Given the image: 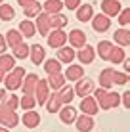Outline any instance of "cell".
Listing matches in <instances>:
<instances>
[{"instance_id":"obj_34","label":"cell","mask_w":130,"mask_h":132,"mask_svg":"<svg viewBox=\"0 0 130 132\" xmlns=\"http://www.w3.org/2000/svg\"><path fill=\"white\" fill-rule=\"evenodd\" d=\"M13 17H15V12H13V8L10 4H0V21H12Z\"/></svg>"},{"instance_id":"obj_10","label":"cell","mask_w":130,"mask_h":132,"mask_svg":"<svg viewBox=\"0 0 130 132\" xmlns=\"http://www.w3.org/2000/svg\"><path fill=\"white\" fill-rule=\"evenodd\" d=\"M37 82H38V75H37V73H25L23 82H21V90H23V94H31V96H34Z\"/></svg>"},{"instance_id":"obj_7","label":"cell","mask_w":130,"mask_h":132,"mask_svg":"<svg viewBox=\"0 0 130 132\" xmlns=\"http://www.w3.org/2000/svg\"><path fill=\"white\" fill-rule=\"evenodd\" d=\"M67 42L71 44V48L79 50V48H82L84 44H86V35H84V31H80V29H73L69 35H67Z\"/></svg>"},{"instance_id":"obj_23","label":"cell","mask_w":130,"mask_h":132,"mask_svg":"<svg viewBox=\"0 0 130 132\" xmlns=\"http://www.w3.org/2000/svg\"><path fill=\"white\" fill-rule=\"evenodd\" d=\"M80 77H84V69L82 65H69L65 71V80H79Z\"/></svg>"},{"instance_id":"obj_6","label":"cell","mask_w":130,"mask_h":132,"mask_svg":"<svg viewBox=\"0 0 130 132\" xmlns=\"http://www.w3.org/2000/svg\"><path fill=\"white\" fill-rule=\"evenodd\" d=\"M46 36H48V46H52V48H61L67 42V33L63 29H54Z\"/></svg>"},{"instance_id":"obj_16","label":"cell","mask_w":130,"mask_h":132,"mask_svg":"<svg viewBox=\"0 0 130 132\" xmlns=\"http://www.w3.org/2000/svg\"><path fill=\"white\" fill-rule=\"evenodd\" d=\"M23 125L27 126V128H37V126L40 125V115L34 109H29V111H25V115L19 119Z\"/></svg>"},{"instance_id":"obj_42","label":"cell","mask_w":130,"mask_h":132,"mask_svg":"<svg viewBox=\"0 0 130 132\" xmlns=\"http://www.w3.org/2000/svg\"><path fill=\"white\" fill-rule=\"evenodd\" d=\"M120 100H123V103H124V107H130V92H128V90H126V92H124V96L123 98H120Z\"/></svg>"},{"instance_id":"obj_5","label":"cell","mask_w":130,"mask_h":132,"mask_svg":"<svg viewBox=\"0 0 130 132\" xmlns=\"http://www.w3.org/2000/svg\"><path fill=\"white\" fill-rule=\"evenodd\" d=\"M48 96H50V86H48L46 79H38L37 88H34V100H37V105H44Z\"/></svg>"},{"instance_id":"obj_20","label":"cell","mask_w":130,"mask_h":132,"mask_svg":"<svg viewBox=\"0 0 130 132\" xmlns=\"http://www.w3.org/2000/svg\"><path fill=\"white\" fill-rule=\"evenodd\" d=\"M113 40L119 44L120 48H126L128 44H130V31H128V27H123V29L115 31V35H113Z\"/></svg>"},{"instance_id":"obj_41","label":"cell","mask_w":130,"mask_h":132,"mask_svg":"<svg viewBox=\"0 0 130 132\" xmlns=\"http://www.w3.org/2000/svg\"><path fill=\"white\" fill-rule=\"evenodd\" d=\"M63 4H65L67 10H77L80 6V0H63Z\"/></svg>"},{"instance_id":"obj_28","label":"cell","mask_w":130,"mask_h":132,"mask_svg":"<svg viewBox=\"0 0 130 132\" xmlns=\"http://www.w3.org/2000/svg\"><path fill=\"white\" fill-rule=\"evenodd\" d=\"M44 105H46L48 113H57V111H59V109H61V102H59V98H57V92L50 94Z\"/></svg>"},{"instance_id":"obj_13","label":"cell","mask_w":130,"mask_h":132,"mask_svg":"<svg viewBox=\"0 0 130 132\" xmlns=\"http://www.w3.org/2000/svg\"><path fill=\"white\" fill-rule=\"evenodd\" d=\"M123 10L119 0H101V12L103 15L107 17H113V15H119V12Z\"/></svg>"},{"instance_id":"obj_27","label":"cell","mask_w":130,"mask_h":132,"mask_svg":"<svg viewBox=\"0 0 130 132\" xmlns=\"http://www.w3.org/2000/svg\"><path fill=\"white\" fill-rule=\"evenodd\" d=\"M40 12H42V4H40L38 0H34V2H31V4H29V6H25V8H23V13H25L27 19H33V17H37Z\"/></svg>"},{"instance_id":"obj_2","label":"cell","mask_w":130,"mask_h":132,"mask_svg":"<svg viewBox=\"0 0 130 132\" xmlns=\"http://www.w3.org/2000/svg\"><path fill=\"white\" fill-rule=\"evenodd\" d=\"M0 125L6 126V128H13V126L19 125V117L15 111L8 109L4 103H0Z\"/></svg>"},{"instance_id":"obj_21","label":"cell","mask_w":130,"mask_h":132,"mask_svg":"<svg viewBox=\"0 0 130 132\" xmlns=\"http://www.w3.org/2000/svg\"><path fill=\"white\" fill-rule=\"evenodd\" d=\"M56 92H57V98H59L61 105H63V103H71V100L75 98V90H73V86H67V84H63L59 90H56Z\"/></svg>"},{"instance_id":"obj_45","label":"cell","mask_w":130,"mask_h":132,"mask_svg":"<svg viewBox=\"0 0 130 132\" xmlns=\"http://www.w3.org/2000/svg\"><path fill=\"white\" fill-rule=\"evenodd\" d=\"M6 98V88H0V102Z\"/></svg>"},{"instance_id":"obj_15","label":"cell","mask_w":130,"mask_h":132,"mask_svg":"<svg viewBox=\"0 0 130 132\" xmlns=\"http://www.w3.org/2000/svg\"><path fill=\"white\" fill-rule=\"evenodd\" d=\"M57 113H59V119H61L63 125H73L75 119H77V109L73 105H65V107L61 105V109Z\"/></svg>"},{"instance_id":"obj_30","label":"cell","mask_w":130,"mask_h":132,"mask_svg":"<svg viewBox=\"0 0 130 132\" xmlns=\"http://www.w3.org/2000/svg\"><path fill=\"white\" fill-rule=\"evenodd\" d=\"M42 8L46 10V13H59L63 10V2L61 0H46Z\"/></svg>"},{"instance_id":"obj_17","label":"cell","mask_w":130,"mask_h":132,"mask_svg":"<svg viewBox=\"0 0 130 132\" xmlns=\"http://www.w3.org/2000/svg\"><path fill=\"white\" fill-rule=\"evenodd\" d=\"M29 57L33 60L34 65H42L44 57H46L44 46H42V44H33V46H29Z\"/></svg>"},{"instance_id":"obj_38","label":"cell","mask_w":130,"mask_h":132,"mask_svg":"<svg viewBox=\"0 0 130 132\" xmlns=\"http://www.w3.org/2000/svg\"><path fill=\"white\" fill-rule=\"evenodd\" d=\"M111 80H113V84H119V86H124L128 82V73H120V71H115L111 73Z\"/></svg>"},{"instance_id":"obj_25","label":"cell","mask_w":130,"mask_h":132,"mask_svg":"<svg viewBox=\"0 0 130 132\" xmlns=\"http://www.w3.org/2000/svg\"><path fill=\"white\" fill-rule=\"evenodd\" d=\"M48 86L50 88H54V90H59L61 86L65 84V75L63 73H54V75H48Z\"/></svg>"},{"instance_id":"obj_14","label":"cell","mask_w":130,"mask_h":132,"mask_svg":"<svg viewBox=\"0 0 130 132\" xmlns=\"http://www.w3.org/2000/svg\"><path fill=\"white\" fill-rule=\"evenodd\" d=\"M94 56H96V50L88 44H84L82 48H79V54H75V57H79V61L82 65H88V63L94 61Z\"/></svg>"},{"instance_id":"obj_3","label":"cell","mask_w":130,"mask_h":132,"mask_svg":"<svg viewBox=\"0 0 130 132\" xmlns=\"http://www.w3.org/2000/svg\"><path fill=\"white\" fill-rule=\"evenodd\" d=\"M98 105H100V109H115V107H119L120 105V94L107 90L103 96L98 100Z\"/></svg>"},{"instance_id":"obj_35","label":"cell","mask_w":130,"mask_h":132,"mask_svg":"<svg viewBox=\"0 0 130 132\" xmlns=\"http://www.w3.org/2000/svg\"><path fill=\"white\" fill-rule=\"evenodd\" d=\"M111 73H113V69H103V71L100 73V84H101V88H105V90H109L111 86H113Z\"/></svg>"},{"instance_id":"obj_49","label":"cell","mask_w":130,"mask_h":132,"mask_svg":"<svg viewBox=\"0 0 130 132\" xmlns=\"http://www.w3.org/2000/svg\"><path fill=\"white\" fill-rule=\"evenodd\" d=\"M0 4H2V0H0Z\"/></svg>"},{"instance_id":"obj_32","label":"cell","mask_w":130,"mask_h":132,"mask_svg":"<svg viewBox=\"0 0 130 132\" xmlns=\"http://www.w3.org/2000/svg\"><path fill=\"white\" fill-rule=\"evenodd\" d=\"M13 57H17V60H27L29 57V44L25 42H19L17 46H13Z\"/></svg>"},{"instance_id":"obj_8","label":"cell","mask_w":130,"mask_h":132,"mask_svg":"<svg viewBox=\"0 0 130 132\" xmlns=\"http://www.w3.org/2000/svg\"><path fill=\"white\" fill-rule=\"evenodd\" d=\"M79 107H80V111H82L84 115H90V117H94L100 111V105H98V102L94 100V96H84Z\"/></svg>"},{"instance_id":"obj_9","label":"cell","mask_w":130,"mask_h":132,"mask_svg":"<svg viewBox=\"0 0 130 132\" xmlns=\"http://www.w3.org/2000/svg\"><path fill=\"white\" fill-rule=\"evenodd\" d=\"M34 27H37V31L42 36H46L48 33H50V29H52V25H50V13H46V12H40L38 15H37V21H34Z\"/></svg>"},{"instance_id":"obj_40","label":"cell","mask_w":130,"mask_h":132,"mask_svg":"<svg viewBox=\"0 0 130 132\" xmlns=\"http://www.w3.org/2000/svg\"><path fill=\"white\" fill-rule=\"evenodd\" d=\"M119 23L120 27H128L130 25V8H124V12H119Z\"/></svg>"},{"instance_id":"obj_33","label":"cell","mask_w":130,"mask_h":132,"mask_svg":"<svg viewBox=\"0 0 130 132\" xmlns=\"http://www.w3.org/2000/svg\"><path fill=\"white\" fill-rule=\"evenodd\" d=\"M111 48H113V44H111L109 40H100V44H98L96 52H98V56H100L101 60H107V57H109Z\"/></svg>"},{"instance_id":"obj_11","label":"cell","mask_w":130,"mask_h":132,"mask_svg":"<svg viewBox=\"0 0 130 132\" xmlns=\"http://www.w3.org/2000/svg\"><path fill=\"white\" fill-rule=\"evenodd\" d=\"M94 117L90 115H77V119H75V126H77V130L79 132H92L94 130Z\"/></svg>"},{"instance_id":"obj_37","label":"cell","mask_w":130,"mask_h":132,"mask_svg":"<svg viewBox=\"0 0 130 132\" xmlns=\"http://www.w3.org/2000/svg\"><path fill=\"white\" fill-rule=\"evenodd\" d=\"M34 105H37V100H34V96H31V94H23V98L19 100V107H23L25 111L34 109Z\"/></svg>"},{"instance_id":"obj_26","label":"cell","mask_w":130,"mask_h":132,"mask_svg":"<svg viewBox=\"0 0 130 132\" xmlns=\"http://www.w3.org/2000/svg\"><path fill=\"white\" fill-rule=\"evenodd\" d=\"M4 38H6V44L8 46H17L19 42H23V36H21V33L17 29H10L6 35H4Z\"/></svg>"},{"instance_id":"obj_24","label":"cell","mask_w":130,"mask_h":132,"mask_svg":"<svg viewBox=\"0 0 130 132\" xmlns=\"http://www.w3.org/2000/svg\"><path fill=\"white\" fill-rule=\"evenodd\" d=\"M13 67H15V57L10 56V54H0V69H2L4 73H10Z\"/></svg>"},{"instance_id":"obj_29","label":"cell","mask_w":130,"mask_h":132,"mask_svg":"<svg viewBox=\"0 0 130 132\" xmlns=\"http://www.w3.org/2000/svg\"><path fill=\"white\" fill-rule=\"evenodd\" d=\"M124 48H120V46H113L111 48V52H109V57H107V61H111V63H123L124 61Z\"/></svg>"},{"instance_id":"obj_44","label":"cell","mask_w":130,"mask_h":132,"mask_svg":"<svg viewBox=\"0 0 130 132\" xmlns=\"http://www.w3.org/2000/svg\"><path fill=\"white\" fill-rule=\"evenodd\" d=\"M31 2H34V0H17V4H19V6H23V8H25V6H29Z\"/></svg>"},{"instance_id":"obj_36","label":"cell","mask_w":130,"mask_h":132,"mask_svg":"<svg viewBox=\"0 0 130 132\" xmlns=\"http://www.w3.org/2000/svg\"><path fill=\"white\" fill-rule=\"evenodd\" d=\"M44 65V71L48 75H54V73H61V63L57 60H48V61H42Z\"/></svg>"},{"instance_id":"obj_46","label":"cell","mask_w":130,"mask_h":132,"mask_svg":"<svg viewBox=\"0 0 130 132\" xmlns=\"http://www.w3.org/2000/svg\"><path fill=\"white\" fill-rule=\"evenodd\" d=\"M124 69H126V71H128V69H130V61H128V60H126V57H124Z\"/></svg>"},{"instance_id":"obj_43","label":"cell","mask_w":130,"mask_h":132,"mask_svg":"<svg viewBox=\"0 0 130 132\" xmlns=\"http://www.w3.org/2000/svg\"><path fill=\"white\" fill-rule=\"evenodd\" d=\"M8 50V44H6V38H4L2 35H0V54H4Z\"/></svg>"},{"instance_id":"obj_31","label":"cell","mask_w":130,"mask_h":132,"mask_svg":"<svg viewBox=\"0 0 130 132\" xmlns=\"http://www.w3.org/2000/svg\"><path fill=\"white\" fill-rule=\"evenodd\" d=\"M50 25L52 29H61V27L67 25V17L63 15V13H50Z\"/></svg>"},{"instance_id":"obj_19","label":"cell","mask_w":130,"mask_h":132,"mask_svg":"<svg viewBox=\"0 0 130 132\" xmlns=\"http://www.w3.org/2000/svg\"><path fill=\"white\" fill-rule=\"evenodd\" d=\"M77 10H79L77 12V19L80 23H88V21L92 19V15H94V6L92 4H80Z\"/></svg>"},{"instance_id":"obj_18","label":"cell","mask_w":130,"mask_h":132,"mask_svg":"<svg viewBox=\"0 0 130 132\" xmlns=\"http://www.w3.org/2000/svg\"><path fill=\"white\" fill-rule=\"evenodd\" d=\"M75 48H71V46H61V48H57V61L59 63H73L75 60Z\"/></svg>"},{"instance_id":"obj_4","label":"cell","mask_w":130,"mask_h":132,"mask_svg":"<svg viewBox=\"0 0 130 132\" xmlns=\"http://www.w3.org/2000/svg\"><path fill=\"white\" fill-rule=\"evenodd\" d=\"M75 84L73 86V90H75V94L80 98H84V96H90V94L94 92V80L92 79H84V77H80L79 80H75Z\"/></svg>"},{"instance_id":"obj_48","label":"cell","mask_w":130,"mask_h":132,"mask_svg":"<svg viewBox=\"0 0 130 132\" xmlns=\"http://www.w3.org/2000/svg\"><path fill=\"white\" fill-rule=\"evenodd\" d=\"M0 132H10V128H6V126H2V125H0Z\"/></svg>"},{"instance_id":"obj_22","label":"cell","mask_w":130,"mask_h":132,"mask_svg":"<svg viewBox=\"0 0 130 132\" xmlns=\"http://www.w3.org/2000/svg\"><path fill=\"white\" fill-rule=\"evenodd\" d=\"M19 33L21 36H25V38H33V35L37 33V27H34L33 19H23L19 23Z\"/></svg>"},{"instance_id":"obj_1","label":"cell","mask_w":130,"mask_h":132,"mask_svg":"<svg viewBox=\"0 0 130 132\" xmlns=\"http://www.w3.org/2000/svg\"><path fill=\"white\" fill-rule=\"evenodd\" d=\"M25 69L23 67H13V69L8 73L6 77H4V84H6V90H19L21 88V82H23V77H25Z\"/></svg>"},{"instance_id":"obj_12","label":"cell","mask_w":130,"mask_h":132,"mask_svg":"<svg viewBox=\"0 0 130 132\" xmlns=\"http://www.w3.org/2000/svg\"><path fill=\"white\" fill-rule=\"evenodd\" d=\"M92 27L94 31H98V33H105L107 29L111 27V17L103 15V13H98V15H92Z\"/></svg>"},{"instance_id":"obj_47","label":"cell","mask_w":130,"mask_h":132,"mask_svg":"<svg viewBox=\"0 0 130 132\" xmlns=\"http://www.w3.org/2000/svg\"><path fill=\"white\" fill-rule=\"evenodd\" d=\"M4 77H6V73H4L2 69H0V82H2V80H4Z\"/></svg>"},{"instance_id":"obj_39","label":"cell","mask_w":130,"mask_h":132,"mask_svg":"<svg viewBox=\"0 0 130 132\" xmlns=\"http://www.w3.org/2000/svg\"><path fill=\"white\" fill-rule=\"evenodd\" d=\"M2 102H4V105H6L8 109H12V111H15V109L19 107V98H17L15 94H12L10 98H4Z\"/></svg>"}]
</instances>
